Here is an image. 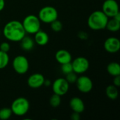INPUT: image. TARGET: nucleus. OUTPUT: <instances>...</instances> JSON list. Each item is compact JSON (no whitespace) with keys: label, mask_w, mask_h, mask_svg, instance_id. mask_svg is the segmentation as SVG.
<instances>
[{"label":"nucleus","mask_w":120,"mask_h":120,"mask_svg":"<svg viewBox=\"0 0 120 120\" xmlns=\"http://www.w3.org/2000/svg\"><path fill=\"white\" fill-rule=\"evenodd\" d=\"M9 63V56L8 53L0 50V70L5 68Z\"/></svg>","instance_id":"20"},{"label":"nucleus","mask_w":120,"mask_h":120,"mask_svg":"<svg viewBox=\"0 0 120 120\" xmlns=\"http://www.w3.org/2000/svg\"><path fill=\"white\" fill-rule=\"evenodd\" d=\"M113 85H115L117 87H119L120 86V75H117L114 77L113 79Z\"/></svg>","instance_id":"27"},{"label":"nucleus","mask_w":120,"mask_h":120,"mask_svg":"<svg viewBox=\"0 0 120 120\" xmlns=\"http://www.w3.org/2000/svg\"><path fill=\"white\" fill-rule=\"evenodd\" d=\"M3 34L7 40L18 42L25 36L26 32L21 22L11 20L4 25Z\"/></svg>","instance_id":"1"},{"label":"nucleus","mask_w":120,"mask_h":120,"mask_svg":"<svg viewBox=\"0 0 120 120\" xmlns=\"http://www.w3.org/2000/svg\"><path fill=\"white\" fill-rule=\"evenodd\" d=\"M105 93H106V96H108V98L111 100H116L117 98L118 94H119L117 87L113 84L109 85L107 86Z\"/></svg>","instance_id":"18"},{"label":"nucleus","mask_w":120,"mask_h":120,"mask_svg":"<svg viewBox=\"0 0 120 120\" xmlns=\"http://www.w3.org/2000/svg\"><path fill=\"white\" fill-rule=\"evenodd\" d=\"M109 31L112 32H116L119 31L120 29V21L112 18V19L108 20L106 25V27Z\"/></svg>","instance_id":"19"},{"label":"nucleus","mask_w":120,"mask_h":120,"mask_svg":"<svg viewBox=\"0 0 120 120\" xmlns=\"http://www.w3.org/2000/svg\"><path fill=\"white\" fill-rule=\"evenodd\" d=\"M70 89V84L65 78H58L52 84V90L54 94L60 96L65 95Z\"/></svg>","instance_id":"7"},{"label":"nucleus","mask_w":120,"mask_h":120,"mask_svg":"<svg viewBox=\"0 0 120 120\" xmlns=\"http://www.w3.org/2000/svg\"><path fill=\"white\" fill-rule=\"evenodd\" d=\"M105 50L110 53H115L120 49V41L119 39L112 37L108 38L104 42Z\"/></svg>","instance_id":"11"},{"label":"nucleus","mask_w":120,"mask_h":120,"mask_svg":"<svg viewBox=\"0 0 120 120\" xmlns=\"http://www.w3.org/2000/svg\"><path fill=\"white\" fill-rule=\"evenodd\" d=\"M70 106L73 112L82 113L84 111L85 105L83 101L79 97H73L70 101Z\"/></svg>","instance_id":"14"},{"label":"nucleus","mask_w":120,"mask_h":120,"mask_svg":"<svg viewBox=\"0 0 120 120\" xmlns=\"http://www.w3.org/2000/svg\"><path fill=\"white\" fill-rule=\"evenodd\" d=\"M44 77L40 73L31 75L27 79V85L32 89H39L44 86Z\"/></svg>","instance_id":"12"},{"label":"nucleus","mask_w":120,"mask_h":120,"mask_svg":"<svg viewBox=\"0 0 120 120\" xmlns=\"http://www.w3.org/2000/svg\"><path fill=\"white\" fill-rule=\"evenodd\" d=\"M58 13L56 8L51 6H46L41 8L39 12L38 18L41 22L44 23H51L58 19Z\"/></svg>","instance_id":"5"},{"label":"nucleus","mask_w":120,"mask_h":120,"mask_svg":"<svg viewBox=\"0 0 120 120\" xmlns=\"http://www.w3.org/2000/svg\"><path fill=\"white\" fill-rule=\"evenodd\" d=\"M61 71L65 75H67V74H68V73H70L71 72H73L72 63L70 62V63L61 64Z\"/></svg>","instance_id":"24"},{"label":"nucleus","mask_w":120,"mask_h":120,"mask_svg":"<svg viewBox=\"0 0 120 120\" xmlns=\"http://www.w3.org/2000/svg\"><path fill=\"white\" fill-rule=\"evenodd\" d=\"M13 70L19 75L25 74L29 70V61L27 58L24 56H17L13 60Z\"/></svg>","instance_id":"6"},{"label":"nucleus","mask_w":120,"mask_h":120,"mask_svg":"<svg viewBox=\"0 0 120 120\" xmlns=\"http://www.w3.org/2000/svg\"><path fill=\"white\" fill-rule=\"evenodd\" d=\"M50 25H51V30L56 32H60L63 29V23L60 20H58V19H56V20L51 22Z\"/></svg>","instance_id":"23"},{"label":"nucleus","mask_w":120,"mask_h":120,"mask_svg":"<svg viewBox=\"0 0 120 120\" xmlns=\"http://www.w3.org/2000/svg\"><path fill=\"white\" fill-rule=\"evenodd\" d=\"M5 6V1L4 0H0V11H1Z\"/></svg>","instance_id":"30"},{"label":"nucleus","mask_w":120,"mask_h":120,"mask_svg":"<svg viewBox=\"0 0 120 120\" xmlns=\"http://www.w3.org/2000/svg\"><path fill=\"white\" fill-rule=\"evenodd\" d=\"M102 11L108 18H113L120 12L119 5L115 0H105L102 6Z\"/></svg>","instance_id":"9"},{"label":"nucleus","mask_w":120,"mask_h":120,"mask_svg":"<svg viewBox=\"0 0 120 120\" xmlns=\"http://www.w3.org/2000/svg\"><path fill=\"white\" fill-rule=\"evenodd\" d=\"M56 61L60 64H64L70 63L72 61V55L71 53L65 49L58 50L55 55Z\"/></svg>","instance_id":"13"},{"label":"nucleus","mask_w":120,"mask_h":120,"mask_svg":"<svg viewBox=\"0 0 120 120\" xmlns=\"http://www.w3.org/2000/svg\"><path fill=\"white\" fill-rule=\"evenodd\" d=\"M22 26L26 33L34 34L41 29V21L38 16L34 15H27L22 22Z\"/></svg>","instance_id":"4"},{"label":"nucleus","mask_w":120,"mask_h":120,"mask_svg":"<svg viewBox=\"0 0 120 120\" xmlns=\"http://www.w3.org/2000/svg\"><path fill=\"white\" fill-rule=\"evenodd\" d=\"M30 102L24 97H18L15 99L11 106L13 114L16 116H23L27 113L30 109Z\"/></svg>","instance_id":"3"},{"label":"nucleus","mask_w":120,"mask_h":120,"mask_svg":"<svg viewBox=\"0 0 120 120\" xmlns=\"http://www.w3.org/2000/svg\"><path fill=\"white\" fill-rule=\"evenodd\" d=\"M75 83L77 89L83 94L89 93L92 90L94 86L92 80L87 76H80L77 77Z\"/></svg>","instance_id":"10"},{"label":"nucleus","mask_w":120,"mask_h":120,"mask_svg":"<svg viewBox=\"0 0 120 120\" xmlns=\"http://www.w3.org/2000/svg\"><path fill=\"white\" fill-rule=\"evenodd\" d=\"M44 86H50L51 85V80H49V79H44Z\"/></svg>","instance_id":"29"},{"label":"nucleus","mask_w":120,"mask_h":120,"mask_svg":"<svg viewBox=\"0 0 120 120\" xmlns=\"http://www.w3.org/2000/svg\"><path fill=\"white\" fill-rule=\"evenodd\" d=\"M34 42L39 46H44L48 44L49 37L48 34L42 30H39L34 34Z\"/></svg>","instance_id":"15"},{"label":"nucleus","mask_w":120,"mask_h":120,"mask_svg":"<svg viewBox=\"0 0 120 120\" xmlns=\"http://www.w3.org/2000/svg\"><path fill=\"white\" fill-rule=\"evenodd\" d=\"M13 115L11 108H3L0 109V120H8Z\"/></svg>","instance_id":"21"},{"label":"nucleus","mask_w":120,"mask_h":120,"mask_svg":"<svg viewBox=\"0 0 120 120\" xmlns=\"http://www.w3.org/2000/svg\"><path fill=\"white\" fill-rule=\"evenodd\" d=\"M109 18L102 11H96L90 14L88 18V25L93 30H101L106 27Z\"/></svg>","instance_id":"2"},{"label":"nucleus","mask_w":120,"mask_h":120,"mask_svg":"<svg viewBox=\"0 0 120 120\" xmlns=\"http://www.w3.org/2000/svg\"><path fill=\"white\" fill-rule=\"evenodd\" d=\"M71 119L72 120H80V113L73 112L71 115Z\"/></svg>","instance_id":"28"},{"label":"nucleus","mask_w":120,"mask_h":120,"mask_svg":"<svg viewBox=\"0 0 120 120\" xmlns=\"http://www.w3.org/2000/svg\"><path fill=\"white\" fill-rule=\"evenodd\" d=\"M0 35H1V30H0Z\"/></svg>","instance_id":"31"},{"label":"nucleus","mask_w":120,"mask_h":120,"mask_svg":"<svg viewBox=\"0 0 120 120\" xmlns=\"http://www.w3.org/2000/svg\"><path fill=\"white\" fill-rule=\"evenodd\" d=\"M20 46L24 51H31L34 46V40L28 36H25L20 41Z\"/></svg>","instance_id":"16"},{"label":"nucleus","mask_w":120,"mask_h":120,"mask_svg":"<svg viewBox=\"0 0 120 120\" xmlns=\"http://www.w3.org/2000/svg\"><path fill=\"white\" fill-rule=\"evenodd\" d=\"M0 50L4 51V52L8 53L9 51V50H10V44H9V43H8L6 41L2 42L0 44Z\"/></svg>","instance_id":"26"},{"label":"nucleus","mask_w":120,"mask_h":120,"mask_svg":"<svg viewBox=\"0 0 120 120\" xmlns=\"http://www.w3.org/2000/svg\"><path fill=\"white\" fill-rule=\"evenodd\" d=\"M108 72L112 77L120 75V65L117 62H111L107 66Z\"/></svg>","instance_id":"17"},{"label":"nucleus","mask_w":120,"mask_h":120,"mask_svg":"<svg viewBox=\"0 0 120 120\" xmlns=\"http://www.w3.org/2000/svg\"><path fill=\"white\" fill-rule=\"evenodd\" d=\"M49 103L51 105V107L53 108H57L58 107L60 103H61V98H60V96L53 94L49 100Z\"/></svg>","instance_id":"22"},{"label":"nucleus","mask_w":120,"mask_h":120,"mask_svg":"<svg viewBox=\"0 0 120 120\" xmlns=\"http://www.w3.org/2000/svg\"><path fill=\"white\" fill-rule=\"evenodd\" d=\"M65 79L68 81V82L69 84H74L77 81V74L74 72H71L67 75H65Z\"/></svg>","instance_id":"25"},{"label":"nucleus","mask_w":120,"mask_h":120,"mask_svg":"<svg viewBox=\"0 0 120 120\" xmlns=\"http://www.w3.org/2000/svg\"><path fill=\"white\" fill-rule=\"evenodd\" d=\"M73 72L77 74H83L86 72L89 68V62L85 57H77L72 63Z\"/></svg>","instance_id":"8"}]
</instances>
